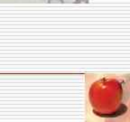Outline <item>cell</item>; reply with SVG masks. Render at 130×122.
<instances>
[{
	"label": "cell",
	"instance_id": "1",
	"mask_svg": "<svg viewBox=\"0 0 130 122\" xmlns=\"http://www.w3.org/2000/svg\"><path fill=\"white\" fill-rule=\"evenodd\" d=\"M47 2H48L49 4H58V3H60V4H63L64 1H63V0H48Z\"/></svg>",
	"mask_w": 130,
	"mask_h": 122
},
{
	"label": "cell",
	"instance_id": "2",
	"mask_svg": "<svg viewBox=\"0 0 130 122\" xmlns=\"http://www.w3.org/2000/svg\"><path fill=\"white\" fill-rule=\"evenodd\" d=\"M75 4H79V3H85V4H88L89 3V0H75Z\"/></svg>",
	"mask_w": 130,
	"mask_h": 122
}]
</instances>
